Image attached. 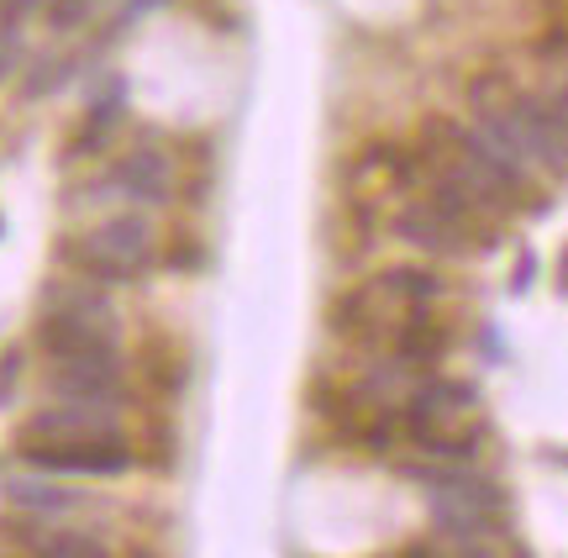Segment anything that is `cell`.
Here are the masks:
<instances>
[{
  "label": "cell",
  "mask_w": 568,
  "mask_h": 558,
  "mask_svg": "<svg viewBox=\"0 0 568 558\" xmlns=\"http://www.w3.org/2000/svg\"><path fill=\"white\" fill-rule=\"evenodd\" d=\"M48 395L74 400V406H122V353H95V358H59L48 369Z\"/></svg>",
  "instance_id": "9c48e42d"
},
{
  "label": "cell",
  "mask_w": 568,
  "mask_h": 558,
  "mask_svg": "<svg viewBox=\"0 0 568 558\" xmlns=\"http://www.w3.org/2000/svg\"><path fill=\"white\" fill-rule=\"evenodd\" d=\"M27 542H32V558H111L84 532H32Z\"/></svg>",
  "instance_id": "5bb4252c"
},
{
  "label": "cell",
  "mask_w": 568,
  "mask_h": 558,
  "mask_svg": "<svg viewBox=\"0 0 568 558\" xmlns=\"http://www.w3.org/2000/svg\"><path fill=\"white\" fill-rule=\"evenodd\" d=\"M38 348L59 364V358H95V353H122L116 348V327L111 322H90V316H69V311H42L38 322Z\"/></svg>",
  "instance_id": "8fae6325"
},
{
  "label": "cell",
  "mask_w": 568,
  "mask_h": 558,
  "mask_svg": "<svg viewBox=\"0 0 568 558\" xmlns=\"http://www.w3.org/2000/svg\"><path fill=\"white\" fill-rule=\"evenodd\" d=\"M153 253H159V232H153V222H148L142 211H116V216L95 222L84 237L63 243V258L80 274L101 280V285L138 280V274L153 264Z\"/></svg>",
  "instance_id": "277c9868"
},
{
  "label": "cell",
  "mask_w": 568,
  "mask_h": 558,
  "mask_svg": "<svg viewBox=\"0 0 568 558\" xmlns=\"http://www.w3.org/2000/svg\"><path fill=\"white\" fill-rule=\"evenodd\" d=\"M95 6L101 0H48V27L53 32H80V27H90Z\"/></svg>",
  "instance_id": "e0dca14e"
},
{
  "label": "cell",
  "mask_w": 568,
  "mask_h": 558,
  "mask_svg": "<svg viewBox=\"0 0 568 558\" xmlns=\"http://www.w3.org/2000/svg\"><path fill=\"white\" fill-rule=\"evenodd\" d=\"M564 290H568V258H564Z\"/></svg>",
  "instance_id": "44dd1931"
},
{
  "label": "cell",
  "mask_w": 568,
  "mask_h": 558,
  "mask_svg": "<svg viewBox=\"0 0 568 558\" xmlns=\"http://www.w3.org/2000/svg\"><path fill=\"white\" fill-rule=\"evenodd\" d=\"M27 63V32L21 21H0V84H11Z\"/></svg>",
  "instance_id": "2e32d148"
},
{
  "label": "cell",
  "mask_w": 568,
  "mask_h": 558,
  "mask_svg": "<svg viewBox=\"0 0 568 558\" xmlns=\"http://www.w3.org/2000/svg\"><path fill=\"white\" fill-rule=\"evenodd\" d=\"M426 164L443 169L447 180H458V185L489 211V216H500L510 211L521 195H527V169L510 159L500 143H489L479 126H464V122H432L426 126Z\"/></svg>",
  "instance_id": "7a4b0ae2"
},
{
  "label": "cell",
  "mask_w": 568,
  "mask_h": 558,
  "mask_svg": "<svg viewBox=\"0 0 568 558\" xmlns=\"http://www.w3.org/2000/svg\"><path fill=\"white\" fill-rule=\"evenodd\" d=\"M432 295H437L432 274L385 270L347 290L337 311H332V322H337V332H353V337H395V327L406 322L410 311H422V301H432Z\"/></svg>",
  "instance_id": "5b68a950"
},
{
  "label": "cell",
  "mask_w": 568,
  "mask_h": 558,
  "mask_svg": "<svg viewBox=\"0 0 568 558\" xmlns=\"http://www.w3.org/2000/svg\"><path fill=\"white\" fill-rule=\"evenodd\" d=\"M95 433H116V412L111 406H74V400H59L38 412L21 437L27 443H69V437H95Z\"/></svg>",
  "instance_id": "7c38bea8"
},
{
  "label": "cell",
  "mask_w": 568,
  "mask_h": 558,
  "mask_svg": "<svg viewBox=\"0 0 568 558\" xmlns=\"http://www.w3.org/2000/svg\"><path fill=\"white\" fill-rule=\"evenodd\" d=\"M105 190L132 201V206H163L174 195V159L159 143L126 148L122 159L111 164V174H105Z\"/></svg>",
  "instance_id": "30bf717a"
},
{
  "label": "cell",
  "mask_w": 568,
  "mask_h": 558,
  "mask_svg": "<svg viewBox=\"0 0 568 558\" xmlns=\"http://www.w3.org/2000/svg\"><path fill=\"white\" fill-rule=\"evenodd\" d=\"M74 80V59L69 53H27L21 63V101H48V95H59L63 84Z\"/></svg>",
  "instance_id": "4fadbf2b"
},
{
  "label": "cell",
  "mask_w": 568,
  "mask_h": 558,
  "mask_svg": "<svg viewBox=\"0 0 568 558\" xmlns=\"http://www.w3.org/2000/svg\"><path fill=\"white\" fill-rule=\"evenodd\" d=\"M21 458L53 475H122L132 464V448L122 433H95L69 437V443H21Z\"/></svg>",
  "instance_id": "ba28073f"
},
{
  "label": "cell",
  "mask_w": 568,
  "mask_h": 558,
  "mask_svg": "<svg viewBox=\"0 0 568 558\" xmlns=\"http://www.w3.org/2000/svg\"><path fill=\"white\" fill-rule=\"evenodd\" d=\"M42 0H0V21H27Z\"/></svg>",
  "instance_id": "ac0fdd59"
},
{
  "label": "cell",
  "mask_w": 568,
  "mask_h": 558,
  "mask_svg": "<svg viewBox=\"0 0 568 558\" xmlns=\"http://www.w3.org/2000/svg\"><path fill=\"white\" fill-rule=\"evenodd\" d=\"M468 101H474V126L485 132L489 143L506 148L521 169H552V174L568 169V132L558 122L552 101L510 90L500 74L495 80H474Z\"/></svg>",
  "instance_id": "6da1fadb"
},
{
  "label": "cell",
  "mask_w": 568,
  "mask_h": 558,
  "mask_svg": "<svg viewBox=\"0 0 568 558\" xmlns=\"http://www.w3.org/2000/svg\"><path fill=\"white\" fill-rule=\"evenodd\" d=\"M153 6H163V0H126V6H122V21H116V27H132V21H138L142 11H153Z\"/></svg>",
  "instance_id": "d6986e66"
},
{
  "label": "cell",
  "mask_w": 568,
  "mask_h": 558,
  "mask_svg": "<svg viewBox=\"0 0 568 558\" xmlns=\"http://www.w3.org/2000/svg\"><path fill=\"white\" fill-rule=\"evenodd\" d=\"M410 475L426 485V500H432V517L443 532H495L500 527V490L479 475H464V469H443L437 458L432 464H410Z\"/></svg>",
  "instance_id": "8992f818"
},
{
  "label": "cell",
  "mask_w": 568,
  "mask_h": 558,
  "mask_svg": "<svg viewBox=\"0 0 568 558\" xmlns=\"http://www.w3.org/2000/svg\"><path fill=\"white\" fill-rule=\"evenodd\" d=\"M552 111H558V122H564V132H568V84L558 90V101H552Z\"/></svg>",
  "instance_id": "ffe728a7"
},
{
  "label": "cell",
  "mask_w": 568,
  "mask_h": 558,
  "mask_svg": "<svg viewBox=\"0 0 568 558\" xmlns=\"http://www.w3.org/2000/svg\"><path fill=\"white\" fill-rule=\"evenodd\" d=\"M6 496L21 500V506H38V511H69V506H74V496H69V490H59V485H42V479H11V485H6Z\"/></svg>",
  "instance_id": "9a60e30c"
},
{
  "label": "cell",
  "mask_w": 568,
  "mask_h": 558,
  "mask_svg": "<svg viewBox=\"0 0 568 558\" xmlns=\"http://www.w3.org/2000/svg\"><path fill=\"white\" fill-rule=\"evenodd\" d=\"M395 232L406 237L410 248L432 253V258H464V253L495 243L489 232L468 227V222H458L453 211H443L432 195H416V201H406V206L395 211Z\"/></svg>",
  "instance_id": "52a82bcc"
},
{
  "label": "cell",
  "mask_w": 568,
  "mask_h": 558,
  "mask_svg": "<svg viewBox=\"0 0 568 558\" xmlns=\"http://www.w3.org/2000/svg\"><path fill=\"white\" fill-rule=\"evenodd\" d=\"M474 416H479V400H474L468 385L426 379V385L410 390V406H406L410 443H416L426 458H437V464H464V458H474V448H479Z\"/></svg>",
  "instance_id": "3957f363"
}]
</instances>
